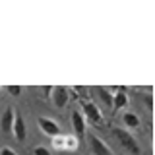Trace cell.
Here are the masks:
<instances>
[{
    "mask_svg": "<svg viewBox=\"0 0 155 155\" xmlns=\"http://www.w3.org/2000/svg\"><path fill=\"white\" fill-rule=\"evenodd\" d=\"M113 134H114V138L120 142V145H122L126 151H130V153H134V155L140 153V145H138V142L134 140V136L130 134V132H126L124 128H114Z\"/></svg>",
    "mask_w": 155,
    "mask_h": 155,
    "instance_id": "cell-1",
    "label": "cell"
},
{
    "mask_svg": "<svg viewBox=\"0 0 155 155\" xmlns=\"http://www.w3.org/2000/svg\"><path fill=\"white\" fill-rule=\"evenodd\" d=\"M81 109H84L85 118L89 120L91 124H95V126H101V124H103V114H101V110L97 109V105H93L91 101H85V103L81 105Z\"/></svg>",
    "mask_w": 155,
    "mask_h": 155,
    "instance_id": "cell-2",
    "label": "cell"
},
{
    "mask_svg": "<svg viewBox=\"0 0 155 155\" xmlns=\"http://www.w3.org/2000/svg\"><path fill=\"white\" fill-rule=\"evenodd\" d=\"M37 124H39V128H41L47 136H52V138L60 136V126H58L52 118H45V116H39V118H37Z\"/></svg>",
    "mask_w": 155,
    "mask_h": 155,
    "instance_id": "cell-3",
    "label": "cell"
},
{
    "mask_svg": "<svg viewBox=\"0 0 155 155\" xmlns=\"http://www.w3.org/2000/svg\"><path fill=\"white\" fill-rule=\"evenodd\" d=\"M52 103H54L56 109H64L66 103H68V97H70V93H68V87H62V85H56L52 87Z\"/></svg>",
    "mask_w": 155,
    "mask_h": 155,
    "instance_id": "cell-4",
    "label": "cell"
},
{
    "mask_svg": "<svg viewBox=\"0 0 155 155\" xmlns=\"http://www.w3.org/2000/svg\"><path fill=\"white\" fill-rule=\"evenodd\" d=\"M72 128H74V134H76L78 142L85 138V120H84V114L78 113V110L72 113Z\"/></svg>",
    "mask_w": 155,
    "mask_h": 155,
    "instance_id": "cell-5",
    "label": "cell"
},
{
    "mask_svg": "<svg viewBox=\"0 0 155 155\" xmlns=\"http://www.w3.org/2000/svg\"><path fill=\"white\" fill-rule=\"evenodd\" d=\"M89 149L93 151V155H113L107 145L101 142V138H97V136H89Z\"/></svg>",
    "mask_w": 155,
    "mask_h": 155,
    "instance_id": "cell-6",
    "label": "cell"
},
{
    "mask_svg": "<svg viewBox=\"0 0 155 155\" xmlns=\"http://www.w3.org/2000/svg\"><path fill=\"white\" fill-rule=\"evenodd\" d=\"M12 132L14 136H16V140H19V142H23L25 140V122H23V116L21 114H16L14 116V126H12Z\"/></svg>",
    "mask_w": 155,
    "mask_h": 155,
    "instance_id": "cell-7",
    "label": "cell"
},
{
    "mask_svg": "<svg viewBox=\"0 0 155 155\" xmlns=\"http://www.w3.org/2000/svg\"><path fill=\"white\" fill-rule=\"evenodd\" d=\"M118 93H114L113 97V110H118V109H124L128 105V95H126V89L124 87H116Z\"/></svg>",
    "mask_w": 155,
    "mask_h": 155,
    "instance_id": "cell-8",
    "label": "cell"
},
{
    "mask_svg": "<svg viewBox=\"0 0 155 155\" xmlns=\"http://www.w3.org/2000/svg\"><path fill=\"white\" fill-rule=\"evenodd\" d=\"M12 126H14V110L12 109H6L2 114V118H0V128H2V132H12Z\"/></svg>",
    "mask_w": 155,
    "mask_h": 155,
    "instance_id": "cell-9",
    "label": "cell"
},
{
    "mask_svg": "<svg viewBox=\"0 0 155 155\" xmlns=\"http://www.w3.org/2000/svg\"><path fill=\"white\" fill-rule=\"evenodd\" d=\"M122 122L128 126V128H138V126H140V118H138L134 113H124Z\"/></svg>",
    "mask_w": 155,
    "mask_h": 155,
    "instance_id": "cell-10",
    "label": "cell"
},
{
    "mask_svg": "<svg viewBox=\"0 0 155 155\" xmlns=\"http://www.w3.org/2000/svg\"><path fill=\"white\" fill-rule=\"evenodd\" d=\"M97 91H99V95H101V99H103L105 105L113 107V95L109 93V89H107V87H97Z\"/></svg>",
    "mask_w": 155,
    "mask_h": 155,
    "instance_id": "cell-11",
    "label": "cell"
},
{
    "mask_svg": "<svg viewBox=\"0 0 155 155\" xmlns=\"http://www.w3.org/2000/svg\"><path fill=\"white\" fill-rule=\"evenodd\" d=\"M4 89H6L10 95H19L21 93V87L19 85H4Z\"/></svg>",
    "mask_w": 155,
    "mask_h": 155,
    "instance_id": "cell-12",
    "label": "cell"
},
{
    "mask_svg": "<svg viewBox=\"0 0 155 155\" xmlns=\"http://www.w3.org/2000/svg\"><path fill=\"white\" fill-rule=\"evenodd\" d=\"M33 155H51V151H48L47 147H43V145H37V147L33 149Z\"/></svg>",
    "mask_w": 155,
    "mask_h": 155,
    "instance_id": "cell-13",
    "label": "cell"
},
{
    "mask_svg": "<svg viewBox=\"0 0 155 155\" xmlns=\"http://www.w3.org/2000/svg\"><path fill=\"white\" fill-rule=\"evenodd\" d=\"M145 107H147V110H153V97L151 95H145Z\"/></svg>",
    "mask_w": 155,
    "mask_h": 155,
    "instance_id": "cell-14",
    "label": "cell"
},
{
    "mask_svg": "<svg viewBox=\"0 0 155 155\" xmlns=\"http://www.w3.org/2000/svg\"><path fill=\"white\" fill-rule=\"evenodd\" d=\"M0 155H18L14 149H10V147H2L0 149Z\"/></svg>",
    "mask_w": 155,
    "mask_h": 155,
    "instance_id": "cell-15",
    "label": "cell"
},
{
    "mask_svg": "<svg viewBox=\"0 0 155 155\" xmlns=\"http://www.w3.org/2000/svg\"><path fill=\"white\" fill-rule=\"evenodd\" d=\"M54 145H56L58 149H60V147H64V138H60V136H56V140H54Z\"/></svg>",
    "mask_w": 155,
    "mask_h": 155,
    "instance_id": "cell-16",
    "label": "cell"
}]
</instances>
